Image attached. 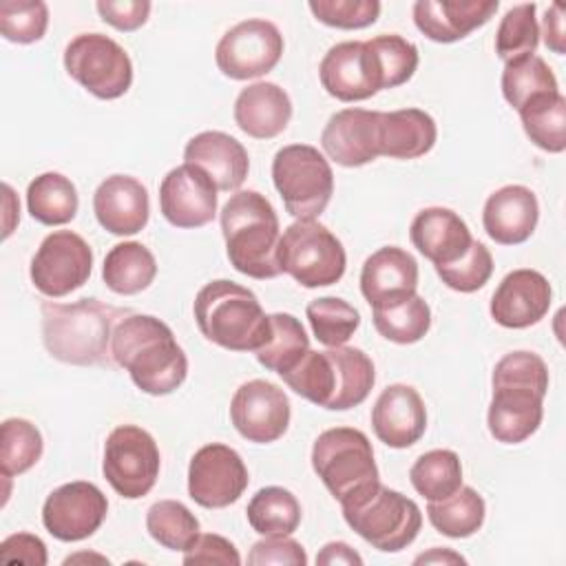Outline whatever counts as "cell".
Instances as JSON below:
<instances>
[{
	"instance_id": "34",
	"label": "cell",
	"mask_w": 566,
	"mask_h": 566,
	"mask_svg": "<svg viewBox=\"0 0 566 566\" xmlns=\"http://www.w3.org/2000/svg\"><path fill=\"white\" fill-rule=\"evenodd\" d=\"M484 497L473 486H460L453 495L427 504V517L431 526L453 539L471 537L478 533L484 524Z\"/></svg>"
},
{
	"instance_id": "9",
	"label": "cell",
	"mask_w": 566,
	"mask_h": 566,
	"mask_svg": "<svg viewBox=\"0 0 566 566\" xmlns=\"http://www.w3.org/2000/svg\"><path fill=\"white\" fill-rule=\"evenodd\" d=\"M279 265L303 287H325L343 279L347 254L321 221H294L281 234Z\"/></svg>"
},
{
	"instance_id": "35",
	"label": "cell",
	"mask_w": 566,
	"mask_h": 566,
	"mask_svg": "<svg viewBox=\"0 0 566 566\" xmlns=\"http://www.w3.org/2000/svg\"><path fill=\"white\" fill-rule=\"evenodd\" d=\"M248 524L263 537L292 535L301 524V504L283 486L259 489L245 509Z\"/></svg>"
},
{
	"instance_id": "16",
	"label": "cell",
	"mask_w": 566,
	"mask_h": 566,
	"mask_svg": "<svg viewBox=\"0 0 566 566\" xmlns=\"http://www.w3.org/2000/svg\"><path fill=\"white\" fill-rule=\"evenodd\" d=\"M290 416L292 411L285 391L270 380H248L230 400V420L248 442H276L287 431Z\"/></svg>"
},
{
	"instance_id": "51",
	"label": "cell",
	"mask_w": 566,
	"mask_h": 566,
	"mask_svg": "<svg viewBox=\"0 0 566 566\" xmlns=\"http://www.w3.org/2000/svg\"><path fill=\"white\" fill-rule=\"evenodd\" d=\"M0 557L7 564H31V566H44L49 562L46 546L38 535L31 533H13L2 539L0 544Z\"/></svg>"
},
{
	"instance_id": "25",
	"label": "cell",
	"mask_w": 566,
	"mask_h": 566,
	"mask_svg": "<svg viewBox=\"0 0 566 566\" xmlns=\"http://www.w3.org/2000/svg\"><path fill=\"white\" fill-rule=\"evenodd\" d=\"M416 287L418 263L407 250L385 245L365 259L360 270V292L371 310L409 298L416 294Z\"/></svg>"
},
{
	"instance_id": "37",
	"label": "cell",
	"mask_w": 566,
	"mask_h": 566,
	"mask_svg": "<svg viewBox=\"0 0 566 566\" xmlns=\"http://www.w3.org/2000/svg\"><path fill=\"white\" fill-rule=\"evenodd\" d=\"M409 480L424 500H444L462 486L460 458L451 449H431L411 464Z\"/></svg>"
},
{
	"instance_id": "46",
	"label": "cell",
	"mask_w": 566,
	"mask_h": 566,
	"mask_svg": "<svg viewBox=\"0 0 566 566\" xmlns=\"http://www.w3.org/2000/svg\"><path fill=\"white\" fill-rule=\"evenodd\" d=\"M436 272L447 287L469 294V292L484 287L486 281L491 279L493 256L484 243L473 239L471 248L467 250V254L462 259H458L451 265H440V268H436Z\"/></svg>"
},
{
	"instance_id": "19",
	"label": "cell",
	"mask_w": 566,
	"mask_h": 566,
	"mask_svg": "<svg viewBox=\"0 0 566 566\" xmlns=\"http://www.w3.org/2000/svg\"><path fill=\"white\" fill-rule=\"evenodd\" d=\"M323 88L340 102H363L382 91L376 60L367 42H338L321 60Z\"/></svg>"
},
{
	"instance_id": "43",
	"label": "cell",
	"mask_w": 566,
	"mask_h": 566,
	"mask_svg": "<svg viewBox=\"0 0 566 566\" xmlns=\"http://www.w3.org/2000/svg\"><path fill=\"white\" fill-rule=\"evenodd\" d=\"M537 7L515 4L500 20L495 33V53L506 64L524 55H533L539 44V24L535 18Z\"/></svg>"
},
{
	"instance_id": "52",
	"label": "cell",
	"mask_w": 566,
	"mask_h": 566,
	"mask_svg": "<svg viewBox=\"0 0 566 566\" xmlns=\"http://www.w3.org/2000/svg\"><path fill=\"white\" fill-rule=\"evenodd\" d=\"M539 35H544V44L557 53V55H564L566 51V35H564V7L559 2L551 4L546 15H544V22H542V31Z\"/></svg>"
},
{
	"instance_id": "40",
	"label": "cell",
	"mask_w": 566,
	"mask_h": 566,
	"mask_svg": "<svg viewBox=\"0 0 566 566\" xmlns=\"http://www.w3.org/2000/svg\"><path fill=\"white\" fill-rule=\"evenodd\" d=\"M500 84H502L504 99L515 111H520L528 99H533L542 93L559 91L551 66L535 53L517 57L513 62H506Z\"/></svg>"
},
{
	"instance_id": "8",
	"label": "cell",
	"mask_w": 566,
	"mask_h": 566,
	"mask_svg": "<svg viewBox=\"0 0 566 566\" xmlns=\"http://www.w3.org/2000/svg\"><path fill=\"white\" fill-rule=\"evenodd\" d=\"M272 181L285 210L296 221H310L325 212L334 192V172L318 148L290 144L272 159Z\"/></svg>"
},
{
	"instance_id": "54",
	"label": "cell",
	"mask_w": 566,
	"mask_h": 566,
	"mask_svg": "<svg viewBox=\"0 0 566 566\" xmlns=\"http://www.w3.org/2000/svg\"><path fill=\"white\" fill-rule=\"evenodd\" d=\"M413 564H464V557L449 548H431L413 559Z\"/></svg>"
},
{
	"instance_id": "29",
	"label": "cell",
	"mask_w": 566,
	"mask_h": 566,
	"mask_svg": "<svg viewBox=\"0 0 566 566\" xmlns=\"http://www.w3.org/2000/svg\"><path fill=\"white\" fill-rule=\"evenodd\" d=\"M292 119V99L274 82H254L234 99L237 126L254 139L281 135Z\"/></svg>"
},
{
	"instance_id": "3",
	"label": "cell",
	"mask_w": 566,
	"mask_h": 566,
	"mask_svg": "<svg viewBox=\"0 0 566 566\" xmlns=\"http://www.w3.org/2000/svg\"><path fill=\"white\" fill-rule=\"evenodd\" d=\"M42 340L46 352L66 365H104L111 356L115 325L130 314L97 298L42 303Z\"/></svg>"
},
{
	"instance_id": "23",
	"label": "cell",
	"mask_w": 566,
	"mask_h": 566,
	"mask_svg": "<svg viewBox=\"0 0 566 566\" xmlns=\"http://www.w3.org/2000/svg\"><path fill=\"white\" fill-rule=\"evenodd\" d=\"M93 212L97 223L111 234H137L150 217L148 190L130 175H111L93 192Z\"/></svg>"
},
{
	"instance_id": "5",
	"label": "cell",
	"mask_w": 566,
	"mask_h": 566,
	"mask_svg": "<svg viewBox=\"0 0 566 566\" xmlns=\"http://www.w3.org/2000/svg\"><path fill=\"white\" fill-rule=\"evenodd\" d=\"M219 221L228 261L237 272L259 281L281 274V226L274 206L261 192H234L221 208Z\"/></svg>"
},
{
	"instance_id": "21",
	"label": "cell",
	"mask_w": 566,
	"mask_h": 566,
	"mask_svg": "<svg viewBox=\"0 0 566 566\" xmlns=\"http://www.w3.org/2000/svg\"><path fill=\"white\" fill-rule=\"evenodd\" d=\"M378 122L380 111L343 108L334 113L321 133L325 155L345 168H358L378 159Z\"/></svg>"
},
{
	"instance_id": "55",
	"label": "cell",
	"mask_w": 566,
	"mask_h": 566,
	"mask_svg": "<svg viewBox=\"0 0 566 566\" xmlns=\"http://www.w3.org/2000/svg\"><path fill=\"white\" fill-rule=\"evenodd\" d=\"M86 557H88V559H102V562H108L106 557H99V555H86V553H82V555H75V557H66V559H64V564H71V562H75V559H86Z\"/></svg>"
},
{
	"instance_id": "11",
	"label": "cell",
	"mask_w": 566,
	"mask_h": 566,
	"mask_svg": "<svg viewBox=\"0 0 566 566\" xmlns=\"http://www.w3.org/2000/svg\"><path fill=\"white\" fill-rule=\"evenodd\" d=\"M66 73L99 99H117L133 84V62L104 33H80L64 49Z\"/></svg>"
},
{
	"instance_id": "20",
	"label": "cell",
	"mask_w": 566,
	"mask_h": 566,
	"mask_svg": "<svg viewBox=\"0 0 566 566\" xmlns=\"http://www.w3.org/2000/svg\"><path fill=\"white\" fill-rule=\"evenodd\" d=\"M553 290L548 279L528 268L509 272L491 296V316L509 329H524L539 323L551 310Z\"/></svg>"
},
{
	"instance_id": "26",
	"label": "cell",
	"mask_w": 566,
	"mask_h": 566,
	"mask_svg": "<svg viewBox=\"0 0 566 566\" xmlns=\"http://www.w3.org/2000/svg\"><path fill=\"white\" fill-rule=\"evenodd\" d=\"M409 239L413 248L436 268L455 263L473 243L464 219L451 208L442 206L420 210L409 226Z\"/></svg>"
},
{
	"instance_id": "38",
	"label": "cell",
	"mask_w": 566,
	"mask_h": 566,
	"mask_svg": "<svg viewBox=\"0 0 566 566\" xmlns=\"http://www.w3.org/2000/svg\"><path fill=\"white\" fill-rule=\"evenodd\" d=\"M374 327L382 338L391 343H418L431 327L429 303L420 294H411L398 303L374 307Z\"/></svg>"
},
{
	"instance_id": "33",
	"label": "cell",
	"mask_w": 566,
	"mask_h": 566,
	"mask_svg": "<svg viewBox=\"0 0 566 566\" xmlns=\"http://www.w3.org/2000/svg\"><path fill=\"white\" fill-rule=\"evenodd\" d=\"M526 137L546 153H564L566 148V99L559 91L542 93L528 99L520 111Z\"/></svg>"
},
{
	"instance_id": "42",
	"label": "cell",
	"mask_w": 566,
	"mask_h": 566,
	"mask_svg": "<svg viewBox=\"0 0 566 566\" xmlns=\"http://www.w3.org/2000/svg\"><path fill=\"white\" fill-rule=\"evenodd\" d=\"M312 334L325 347L345 345L360 325V314L354 305L338 296L314 298L305 307Z\"/></svg>"
},
{
	"instance_id": "53",
	"label": "cell",
	"mask_w": 566,
	"mask_h": 566,
	"mask_svg": "<svg viewBox=\"0 0 566 566\" xmlns=\"http://www.w3.org/2000/svg\"><path fill=\"white\" fill-rule=\"evenodd\" d=\"M316 564L323 566H334V564H363V557L345 542H327L321 553L316 555Z\"/></svg>"
},
{
	"instance_id": "48",
	"label": "cell",
	"mask_w": 566,
	"mask_h": 566,
	"mask_svg": "<svg viewBox=\"0 0 566 566\" xmlns=\"http://www.w3.org/2000/svg\"><path fill=\"white\" fill-rule=\"evenodd\" d=\"M248 564H252V566H265V564L305 566L307 564V553L301 546V542L292 539L290 535H272V537L259 539L250 548Z\"/></svg>"
},
{
	"instance_id": "6",
	"label": "cell",
	"mask_w": 566,
	"mask_h": 566,
	"mask_svg": "<svg viewBox=\"0 0 566 566\" xmlns=\"http://www.w3.org/2000/svg\"><path fill=\"white\" fill-rule=\"evenodd\" d=\"M195 323L214 345L230 352H256L270 338V314L256 294L234 281L217 279L195 296Z\"/></svg>"
},
{
	"instance_id": "14",
	"label": "cell",
	"mask_w": 566,
	"mask_h": 566,
	"mask_svg": "<svg viewBox=\"0 0 566 566\" xmlns=\"http://www.w3.org/2000/svg\"><path fill=\"white\" fill-rule=\"evenodd\" d=\"M283 55V35L274 22L250 18L228 29L217 49L219 71L230 80H254L270 73Z\"/></svg>"
},
{
	"instance_id": "4",
	"label": "cell",
	"mask_w": 566,
	"mask_h": 566,
	"mask_svg": "<svg viewBox=\"0 0 566 566\" xmlns=\"http://www.w3.org/2000/svg\"><path fill=\"white\" fill-rule=\"evenodd\" d=\"M281 378L301 398L329 411H347L365 402L376 382V371L363 349L340 345L325 352L307 349Z\"/></svg>"
},
{
	"instance_id": "30",
	"label": "cell",
	"mask_w": 566,
	"mask_h": 566,
	"mask_svg": "<svg viewBox=\"0 0 566 566\" xmlns=\"http://www.w3.org/2000/svg\"><path fill=\"white\" fill-rule=\"evenodd\" d=\"M438 139L436 122L420 108H400L391 113L380 111L378 150L391 159H418L427 155Z\"/></svg>"
},
{
	"instance_id": "28",
	"label": "cell",
	"mask_w": 566,
	"mask_h": 566,
	"mask_svg": "<svg viewBox=\"0 0 566 566\" xmlns=\"http://www.w3.org/2000/svg\"><path fill=\"white\" fill-rule=\"evenodd\" d=\"M184 161L203 168L219 190H239L250 170L248 150L239 139L221 130H203L188 139Z\"/></svg>"
},
{
	"instance_id": "31",
	"label": "cell",
	"mask_w": 566,
	"mask_h": 566,
	"mask_svg": "<svg viewBox=\"0 0 566 566\" xmlns=\"http://www.w3.org/2000/svg\"><path fill=\"white\" fill-rule=\"evenodd\" d=\"M157 276V261L153 252L139 241H124L108 250L102 265V279L115 294H139Z\"/></svg>"
},
{
	"instance_id": "13",
	"label": "cell",
	"mask_w": 566,
	"mask_h": 566,
	"mask_svg": "<svg viewBox=\"0 0 566 566\" xmlns=\"http://www.w3.org/2000/svg\"><path fill=\"white\" fill-rule=\"evenodd\" d=\"M93 270L91 245L71 230L46 234L31 259V283L49 298L66 296L80 290Z\"/></svg>"
},
{
	"instance_id": "27",
	"label": "cell",
	"mask_w": 566,
	"mask_h": 566,
	"mask_svg": "<svg viewBox=\"0 0 566 566\" xmlns=\"http://www.w3.org/2000/svg\"><path fill=\"white\" fill-rule=\"evenodd\" d=\"M539 221V203L531 188L511 184L489 195L482 210L486 234L500 245H520L531 239Z\"/></svg>"
},
{
	"instance_id": "7",
	"label": "cell",
	"mask_w": 566,
	"mask_h": 566,
	"mask_svg": "<svg viewBox=\"0 0 566 566\" xmlns=\"http://www.w3.org/2000/svg\"><path fill=\"white\" fill-rule=\"evenodd\" d=\"M340 509L349 528L382 553L407 548L422 526L418 504L380 480L340 500Z\"/></svg>"
},
{
	"instance_id": "44",
	"label": "cell",
	"mask_w": 566,
	"mask_h": 566,
	"mask_svg": "<svg viewBox=\"0 0 566 566\" xmlns=\"http://www.w3.org/2000/svg\"><path fill=\"white\" fill-rule=\"evenodd\" d=\"M367 46L376 60L382 88H396L411 80L418 69V49L413 42L398 33H382L367 40Z\"/></svg>"
},
{
	"instance_id": "2",
	"label": "cell",
	"mask_w": 566,
	"mask_h": 566,
	"mask_svg": "<svg viewBox=\"0 0 566 566\" xmlns=\"http://www.w3.org/2000/svg\"><path fill=\"white\" fill-rule=\"evenodd\" d=\"M111 356L150 396L172 394L188 376V358L172 329L150 314H126L115 325Z\"/></svg>"
},
{
	"instance_id": "47",
	"label": "cell",
	"mask_w": 566,
	"mask_h": 566,
	"mask_svg": "<svg viewBox=\"0 0 566 566\" xmlns=\"http://www.w3.org/2000/svg\"><path fill=\"white\" fill-rule=\"evenodd\" d=\"M312 15L334 29H365L374 24L380 15L378 0H312Z\"/></svg>"
},
{
	"instance_id": "32",
	"label": "cell",
	"mask_w": 566,
	"mask_h": 566,
	"mask_svg": "<svg viewBox=\"0 0 566 566\" xmlns=\"http://www.w3.org/2000/svg\"><path fill=\"white\" fill-rule=\"evenodd\" d=\"M77 190L62 172H42L27 188L29 214L42 226H64L77 214Z\"/></svg>"
},
{
	"instance_id": "1",
	"label": "cell",
	"mask_w": 566,
	"mask_h": 566,
	"mask_svg": "<svg viewBox=\"0 0 566 566\" xmlns=\"http://www.w3.org/2000/svg\"><path fill=\"white\" fill-rule=\"evenodd\" d=\"M493 396L486 413L491 436L504 444L528 440L542 424L544 396L548 391V367L535 352H511L502 356L491 376Z\"/></svg>"
},
{
	"instance_id": "50",
	"label": "cell",
	"mask_w": 566,
	"mask_h": 566,
	"mask_svg": "<svg viewBox=\"0 0 566 566\" xmlns=\"http://www.w3.org/2000/svg\"><path fill=\"white\" fill-rule=\"evenodd\" d=\"M99 18L117 31H137L150 13L148 0H99L95 4Z\"/></svg>"
},
{
	"instance_id": "22",
	"label": "cell",
	"mask_w": 566,
	"mask_h": 566,
	"mask_svg": "<svg viewBox=\"0 0 566 566\" xmlns=\"http://www.w3.org/2000/svg\"><path fill=\"white\" fill-rule=\"evenodd\" d=\"M371 429L391 449L416 444L427 429V409L411 385H389L380 391L371 409Z\"/></svg>"
},
{
	"instance_id": "17",
	"label": "cell",
	"mask_w": 566,
	"mask_h": 566,
	"mask_svg": "<svg viewBox=\"0 0 566 566\" xmlns=\"http://www.w3.org/2000/svg\"><path fill=\"white\" fill-rule=\"evenodd\" d=\"M106 513V495L93 482L75 480L49 493L42 506V524L60 542H80L102 526Z\"/></svg>"
},
{
	"instance_id": "41",
	"label": "cell",
	"mask_w": 566,
	"mask_h": 566,
	"mask_svg": "<svg viewBox=\"0 0 566 566\" xmlns=\"http://www.w3.org/2000/svg\"><path fill=\"white\" fill-rule=\"evenodd\" d=\"M44 451L40 429L24 418H7L0 427V471L2 478L27 473Z\"/></svg>"
},
{
	"instance_id": "12",
	"label": "cell",
	"mask_w": 566,
	"mask_h": 566,
	"mask_svg": "<svg viewBox=\"0 0 566 566\" xmlns=\"http://www.w3.org/2000/svg\"><path fill=\"white\" fill-rule=\"evenodd\" d=\"M159 449L155 438L137 424L115 427L104 442L102 473L113 491L126 500L150 493L159 478Z\"/></svg>"
},
{
	"instance_id": "39",
	"label": "cell",
	"mask_w": 566,
	"mask_h": 566,
	"mask_svg": "<svg viewBox=\"0 0 566 566\" xmlns=\"http://www.w3.org/2000/svg\"><path fill=\"white\" fill-rule=\"evenodd\" d=\"M146 531L168 551H188L199 537V520L177 500H159L146 513Z\"/></svg>"
},
{
	"instance_id": "18",
	"label": "cell",
	"mask_w": 566,
	"mask_h": 566,
	"mask_svg": "<svg viewBox=\"0 0 566 566\" xmlns=\"http://www.w3.org/2000/svg\"><path fill=\"white\" fill-rule=\"evenodd\" d=\"M217 184L203 168L184 161L161 179L159 210L175 228H201L217 214Z\"/></svg>"
},
{
	"instance_id": "10",
	"label": "cell",
	"mask_w": 566,
	"mask_h": 566,
	"mask_svg": "<svg viewBox=\"0 0 566 566\" xmlns=\"http://www.w3.org/2000/svg\"><path fill=\"white\" fill-rule=\"evenodd\" d=\"M312 469L338 502L380 480L371 442L354 427L323 431L312 447Z\"/></svg>"
},
{
	"instance_id": "45",
	"label": "cell",
	"mask_w": 566,
	"mask_h": 566,
	"mask_svg": "<svg viewBox=\"0 0 566 566\" xmlns=\"http://www.w3.org/2000/svg\"><path fill=\"white\" fill-rule=\"evenodd\" d=\"M49 7L42 0H4L0 4V33L15 44H31L44 38Z\"/></svg>"
},
{
	"instance_id": "15",
	"label": "cell",
	"mask_w": 566,
	"mask_h": 566,
	"mask_svg": "<svg viewBox=\"0 0 566 566\" xmlns=\"http://www.w3.org/2000/svg\"><path fill=\"white\" fill-rule=\"evenodd\" d=\"M248 469L241 455L221 442L195 451L188 464V495L203 509H226L248 489Z\"/></svg>"
},
{
	"instance_id": "36",
	"label": "cell",
	"mask_w": 566,
	"mask_h": 566,
	"mask_svg": "<svg viewBox=\"0 0 566 566\" xmlns=\"http://www.w3.org/2000/svg\"><path fill=\"white\" fill-rule=\"evenodd\" d=\"M310 349V336L301 321L287 312L270 314V338L254 352L256 360L279 376L292 369Z\"/></svg>"
},
{
	"instance_id": "24",
	"label": "cell",
	"mask_w": 566,
	"mask_h": 566,
	"mask_svg": "<svg viewBox=\"0 0 566 566\" xmlns=\"http://www.w3.org/2000/svg\"><path fill=\"white\" fill-rule=\"evenodd\" d=\"M497 7V0H418L411 13L424 38L451 44L486 24Z\"/></svg>"
},
{
	"instance_id": "49",
	"label": "cell",
	"mask_w": 566,
	"mask_h": 566,
	"mask_svg": "<svg viewBox=\"0 0 566 566\" xmlns=\"http://www.w3.org/2000/svg\"><path fill=\"white\" fill-rule=\"evenodd\" d=\"M184 564H223V566H239L241 555L237 546L217 533H199L195 544L184 551Z\"/></svg>"
}]
</instances>
